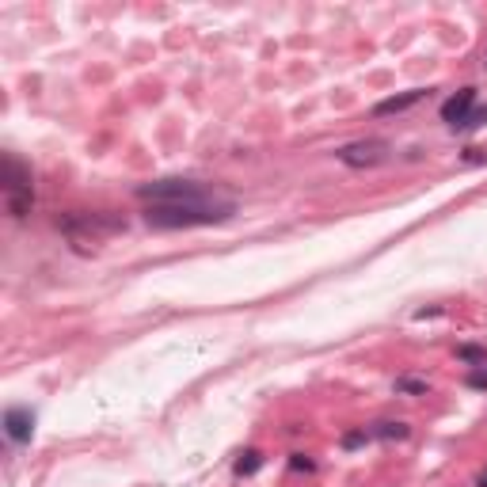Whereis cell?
<instances>
[{
  "label": "cell",
  "instance_id": "1",
  "mask_svg": "<svg viewBox=\"0 0 487 487\" xmlns=\"http://www.w3.org/2000/svg\"><path fill=\"white\" fill-rule=\"evenodd\" d=\"M232 213H236V202L221 198V194L194 202H148L145 224H153V229H198V224H224Z\"/></svg>",
  "mask_w": 487,
  "mask_h": 487
},
{
  "label": "cell",
  "instance_id": "2",
  "mask_svg": "<svg viewBox=\"0 0 487 487\" xmlns=\"http://www.w3.org/2000/svg\"><path fill=\"white\" fill-rule=\"evenodd\" d=\"M4 194H8V213L15 221H23L34 205V183H31V167L15 153H4Z\"/></svg>",
  "mask_w": 487,
  "mask_h": 487
},
{
  "label": "cell",
  "instance_id": "3",
  "mask_svg": "<svg viewBox=\"0 0 487 487\" xmlns=\"http://www.w3.org/2000/svg\"><path fill=\"white\" fill-rule=\"evenodd\" d=\"M210 194H217V191L198 179H156V183L137 186V198L145 205L148 202H194V198H210Z\"/></svg>",
  "mask_w": 487,
  "mask_h": 487
},
{
  "label": "cell",
  "instance_id": "4",
  "mask_svg": "<svg viewBox=\"0 0 487 487\" xmlns=\"http://www.w3.org/2000/svg\"><path fill=\"white\" fill-rule=\"evenodd\" d=\"M335 160L346 164V167H377V164L388 160V141H377V137H369V141L339 145V148H335Z\"/></svg>",
  "mask_w": 487,
  "mask_h": 487
},
{
  "label": "cell",
  "instance_id": "5",
  "mask_svg": "<svg viewBox=\"0 0 487 487\" xmlns=\"http://www.w3.org/2000/svg\"><path fill=\"white\" fill-rule=\"evenodd\" d=\"M58 224L69 232V236H77V229L91 232V240L107 236V232H122V229H126V221L110 217V213H69V217H61Z\"/></svg>",
  "mask_w": 487,
  "mask_h": 487
},
{
  "label": "cell",
  "instance_id": "6",
  "mask_svg": "<svg viewBox=\"0 0 487 487\" xmlns=\"http://www.w3.org/2000/svg\"><path fill=\"white\" fill-rule=\"evenodd\" d=\"M472 107H476V88H461L457 96H449L442 103V122H445L449 129H461L464 118L472 115Z\"/></svg>",
  "mask_w": 487,
  "mask_h": 487
},
{
  "label": "cell",
  "instance_id": "7",
  "mask_svg": "<svg viewBox=\"0 0 487 487\" xmlns=\"http://www.w3.org/2000/svg\"><path fill=\"white\" fill-rule=\"evenodd\" d=\"M4 434L12 438L15 445L31 442L34 438V411L31 407H8L4 411Z\"/></svg>",
  "mask_w": 487,
  "mask_h": 487
},
{
  "label": "cell",
  "instance_id": "8",
  "mask_svg": "<svg viewBox=\"0 0 487 487\" xmlns=\"http://www.w3.org/2000/svg\"><path fill=\"white\" fill-rule=\"evenodd\" d=\"M426 96H430V91H423V88H411V91H404V96L381 99L377 107H373V115H377V118H385V115H400V110H407V107H415V103H423Z\"/></svg>",
  "mask_w": 487,
  "mask_h": 487
},
{
  "label": "cell",
  "instance_id": "9",
  "mask_svg": "<svg viewBox=\"0 0 487 487\" xmlns=\"http://www.w3.org/2000/svg\"><path fill=\"white\" fill-rule=\"evenodd\" d=\"M369 434L381 438V442H404V438H411V426L400 423V419H385V423H377Z\"/></svg>",
  "mask_w": 487,
  "mask_h": 487
},
{
  "label": "cell",
  "instance_id": "10",
  "mask_svg": "<svg viewBox=\"0 0 487 487\" xmlns=\"http://www.w3.org/2000/svg\"><path fill=\"white\" fill-rule=\"evenodd\" d=\"M259 468H263V453H259V449H248V453H240L236 476H255Z\"/></svg>",
  "mask_w": 487,
  "mask_h": 487
},
{
  "label": "cell",
  "instance_id": "11",
  "mask_svg": "<svg viewBox=\"0 0 487 487\" xmlns=\"http://www.w3.org/2000/svg\"><path fill=\"white\" fill-rule=\"evenodd\" d=\"M457 358L480 369V365H487V350H483V346H476V343H461V346H457Z\"/></svg>",
  "mask_w": 487,
  "mask_h": 487
},
{
  "label": "cell",
  "instance_id": "12",
  "mask_svg": "<svg viewBox=\"0 0 487 487\" xmlns=\"http://www.w3.org/2000/svg\"><path fill=\"white\" fill-rule=\"evenodd\" d=\"M396 392H404V396H426L430 385L426 381H419V377H396V385H392Z\"/></svg>",
  "mask_w": 487,
  "mask_h": 487
},
{
  "label": "cell",
  "instance_id": "13",
  "mask_svg": "<svg viewBox=\"0 0 487 487\" xmlns=\"http://www.w3.org/2000/svg\"><path fill=\"white\" fill-rule=\"evenodd\" d=\"M369 438H373L369 430H346V434L339 438V445L346 449V453H350V449H362L365 442H369Z\"/></svg>",
  "mask_w": 487,
  "mask_h": 487
},
{
  "label": "cell",
  "instance_id": "14",
  "mask_svg": "<svg viewBox=\"0 0 487 487\" xmlns=\"http://www.w3.org/2000/svg\"><path fill=\"white\" fill-rule=\"evenodd\" d=\"M483 122H487V107H480V110H472V115L464 118V126H461V129H464V134H472V129H480Z\"/></svg>",
  "mask_w": 487,
  "mask_h": 487
},
{
  "label": "cell",
  "instance_id": "15",
  "mask_svg": "<svg viewBox=\"0 0 487 487\" xmlns=\"http://www.w3.org/2000/svg\"><path fill=\"white\" fill-rule=\"evenodd\" d=\"M289 468H293V472H316V461H308L305 453H293L289 457Z\"/></svg>",
  "mask_w": 487,
  "mask_h": 487
},
{
  "label": "cell",
  "instance_id": "16",
  "mask_svg": "<svg viewBox=\"0 0 487 487\" xmlns=\"http://www.w3.org/2000/svg\"><path fill=\"white\" fill-rule=\"evenodd\" d=\"M468 385L487 392V369H483V365H480V369H472V373H468Z\"/></svg>",
  "mask_w": 487,
  "mask_h": 487
},
{
  "label": "cell",
  "instance_id": "17",
  "mask_svg": "<svg viewBox=\"0 0 487 487\" xmlns=\"http://www.w3.org/2000/svg\"><path fill=\"white\" fill-rule=\"evenodd\" d=\"M480 160H487V148H468L464 164H480Z\"/></svg>",
  "mask_w": 487,
  "mask_h": 487
},
{
  "label": "cell",
  "instance_id": "18",
  "mask_svg": "<svg viewBox=\"0 0 487 487\" xmlns=\"http://www.w3.org/2000/svg\"><path fill=\"white\" fill-rule=\"evenodd\" d=\"M476 487H487V468H483L480 476H476Z\"/></svg>",
  "mask_w": 487,
  "mask_h": 487
},
{
  "label": "cell",
  "instance_id": "19",
  "mask_svg": "<svg viewBox=\"0 0 487 487\" xmlns=\"http://www.w3.org/2000/svg\"><path fill=\"white\" fill-rule=\"evenodd\" d=\"M483 69H487V58H483Z\"/></svg>",
  "mask_w": 487,
  "mask_h": 487
}]
</instances>
